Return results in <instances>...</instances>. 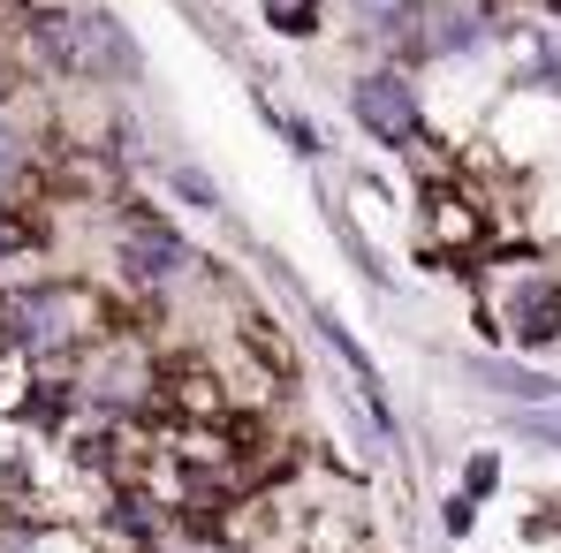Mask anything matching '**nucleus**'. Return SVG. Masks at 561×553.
<instances>
[{"instance_id": "6e6552de", "label": "nucleus", "mask_w": 561, "mask_h": 553, "mask_svg": "<svg viewBox=\"0 0 561 553\" xmlns=\"http://www.w3.org/2000/svg\"><path fill=\"white\" fill-rule=\"evenodd\" d=\"M516 433H524V440H547V448H561V402H547V410H524V417H516Z\"/></svg>"}, {"instance_id": "0eeeda50", "label": "nucleus", "mask_w": 561, "mask_h": 553, "mask_svg": "<svg viewBox=\"0 0 561 553\" xmlns=\"http://www.w3.org/2000/svg\"><path fill=\"white\" fill-rule=\"evenodd\" d=\"M23 175H31V137H23V122L0 114V197L23 183Z\"/></svg>"}, {"instance_id": "f03ea898", "label": "nucleus", "mask_w": 561, "mask_h": 553, "mask_svg": "<svg viewBox=\"0 0 561 553\" xmlns=\"http://www.w3.org/2000/svg\"><path fill=\"white\" fill-rule=\"evenodd\" d=\"M183 266H190V243L168 220H137V228L122 235V274L137 280V288H168Z\"/></svg>"}, {"instance_id": "39448f33", "label": "nucleus", "mask_w": 561, "mask_h": 553, "mask_svg": "<svg viewBox=\"0 0 561 553\" xmlns=\"http://www.w3.org/2000/svg\"><path fill=\"white\" fill-rule=\"evenodd\" d=\"M470 371H478V379H485L493 394H516V402H539V410H547V402H561V379H554V371L501 365V357H485V365H470Z\"/></svg>"}, {"instance_id": "f257e3e1", "label": "nucleus", "mask_w": 561, "mask_h": 553, "mask_svg": "<svg viewBox=\"0 0 561 553\" xmlns=\"http://www.w3.org/2000/svg\"><path fill=\"white\" fill-rule=\"evenodd\" d=\"M99 326L92 296L69 288V280H23L15 296H0V342H15L23 357H61V349H84Z\"/></svg>"}, {"instance_id": "423d86ee", "label": "nucleus", "mask_w": 561, "mask_h": 553, "mask_svg": "<svg viewBox=\"0 0 561 553\" xmlns=\"http://www.w3.org/2000/svg\"><path fill=\"white\" fill-rule=\"evenodd\" d=\"M425 212H433V235H440V243H456V251H485V220H478V205H470V197L433 189V197H425Z\"/></svg>"}, {"instance_id": "20e7f679", "label": "nucleus", "mask_w": 561, "mask_h": 553, "mask_svg": "<svg viewBox=\"0 0 561 553\" xmlns=\"http://www.w3.org/2000/svg\"><path fill=\"white\" fill-rule=\"evenodd\" d=\"M357 114H365V129L387 137V145H410L417 137V99H410V84L394 69H379V77L357 84Z\"/></svg>"}, {"instance_id": "1a4fd4ad", "label": "nucleus", "mask_w": 561, "mask_h": 553, "mask_svg": "<svg viewBox=\"0 0 561 553\" xmlns=\"http://www.w3.org/2000/svg\"><path fill=\"white\" fill-rule=\"evenodd\" d=\"M259 8L274 15L280 31H311V23H319V0H259Z\"/></svg>"}, {"instance_id": "9d476101", "label": "nucleus", "mask_w": 561, "mask_h": 553, "mask_svg": "<svg viewBox=\"0 0 561 553\" xmlns=\"http://www.w3.org/2000/svg\"><path fill=\"white\" fill-rule=\"evenodd\" d=\"M31 235H38V228H31L23 212H0V258H15V251H23Z\"/></svg>"}, {"instance_id": "7ed1b4c3", "label": "nucleus", "mask_w": 561, "mask_h": 553, "mask_svg": "<svg viewBox=\"0 0 561 553\" xmlns=\"http://www.w3.org/2000/svg\"><path fill=\"white\" fill-rule=\"evenodd\" d=\"M501 326H508L516 342H554V334H561V280L554 274L508 280V296H501Z\"/></svg>"}]
</instances>
